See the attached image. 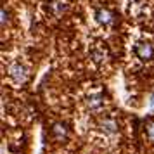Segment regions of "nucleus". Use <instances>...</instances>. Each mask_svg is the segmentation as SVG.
I'll list each match as a JSON object with an SVG mask.
<instances>
[{
    "mask_svg": "<svg viewBox=\"0 0 154 154\" xmlns=\"http://www.w3.org/2000/svg\"><path fill=\"white\" fill-rule=\"evenodd\" d=\"M102 104H104V100H102L100 95H92L90 100H88V106L92 109H99V107H102Z\"/></svg>",
    "mask_w": 154,
    "mask_h": 154,
    "instance_id": "obj_5",
    "label": "nucleus"
},
{
    "mask_svg": "<svg viewBox=\"0 0 154 154\" xmlns=\"http://www.w3.org/2000/svg\"><path fill=\"white\" fill-rule=\"evenodd\" d=\"M95 17H97V21L102 23V24H107V23H111V19H112L111 12H109V11H106V9H99Z\"/></svg>",
    "mask_w": 154,
    "mask_h": 154,
    "instance_id": "obj_4",
    "label": "nucleus"
},
{
    "mask_svg": "<svg viewBox=\"0 0 154 154\" xmlns=\"http://www.w3.org/2000/svg\"><path fill=\"white\" fill-rule=\"evenodd\" d=\"M52 132H54L57 140H63V139L68 137V126L64 125V123H56L54 128H52Z\"/></svg>",
    "mask_w": 154,
    "mask_h": 154,
    "instance_id": "obj_3",
    "label": "nucleus"
},
{
    "mask_svg": "<svg viewBox=\"0 0 154 154\" xmlns=\"http://www.w3.org/2000/svg\"><path fill=\"white\" fill-rule=\"evenodd\" d=\"M5 21H7V12L5 9H2V26H5Z\"/></svg>",
    "mask_w": 154,
    "mask_h": 154,
    "instance_id": "obj_7",
    "label": "nucleus"
},
{
    "mask_svg": "<svg viewBox=\"0 0 154 154\" xmlns=\"http://www.w3.org/2000/svg\"><path fill=\"white\" fill-rule=\"evenodd\" d=\"M9 76L14 78L16 83H24L26 82V76H28V71L24 66L21 64H12L11 68H9Z\"/></svg>",
    "mask_w": 154,
    "mask_h": 154,
    "instance_id": "obj_2",
    "label": "nucleus"
},
{
    "mask_svg": "<svg viewBox=\"0 0 154 154\" xmlns=\"http://www.w3.org/2000/svg\"><path fill=\"white\" fill-rule=\"evenodd\" d=\"M135 56L140 61H151L154 57V47L149 42H140L135 45Z\"/></svg>",
    "mask_w": 154,
    "mask_h": 154,
    "instance_id": "obj_1",
    "label": "nucleus"
},
{
    "mask_svg": "<svg viewBox=\"0 0 154 154\" xmlns=\"http://www.w3.org/2000/svg\"><path fill=\"white\" fill-rule=\"evenodd\" d=\"M102 126H104V130L107 133H116V130H118V128H116V123H114L112 119H106L104 123H102Z\"/></svg>",
    "mask_w": 154,
    "mask_h": 154,
    "instance_id": "obj_6",
    "label": "nucleus"
},
{
    "mask_svg": "<svg viewBox=\"0 0 154 154\" xmlns=\"http://www.w3.org/2000/svg\"><path fill=\"white\" fill-rule=\"evenodd\" d=\"M147 132H149V135H151V137H154V125L149 126V128H147Z\"/></svg>",
    "mask_w": 154,
    "mask_h": 154,
    "instance_id": "obj_8",
    "label": "nucleus"
}]
</instances>
